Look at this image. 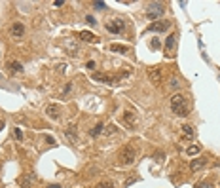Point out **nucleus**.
<instances>
[{"label": "nucleus", "mask_w": 220, "mask_h": 188, "mask_svg": "<svg viewBox=\"0 0 220 188\" xmlns=\"http://www.w3.org/2000/svg\"><path fill=\"white\" fill-rule=\"evenodd\" d=\"M171 110H173L178 118H186L188 116L190 106H188V101H186V97L182 93H175V95L171 97Z\"/></svg>", "instance_id": "obj_1"}, {"label": "nucleus", "mask_w": 220, "mask_h": 188, "mask_svg": "<svg viewBox=\"0 0 220 188\" xmlns=\"http://www.w3.org/2000/svg\"><path fill=\"white\" fill-rule=\"evenodd\" d=\"M121 166H131V163L137 160V150L131 146V145H125L124 148L120 150V156H118Z\"/></svg>", "instance_id": "obj_2"}, {"label": "nucleus", "mask_w": 220, "mask_h": 188, "mask_svg": "<svg viewBox=\"0 0 220 188\" xmlns=\"http://www.w3.org/2000/svg\"><path fill=\"white\" fill-rule=\"evenodd\" d=\"M163 12H165L163 4L152 2V4H148V8H146V17H148L150 21H156V19H159V17L163 15Z\"/></svg>", "instance_id": "obj_3"}, {"label": "nucleus", "mask_w": 220, "mask_h": 188, "mask_svg": "<svg viewBox=\"0 0 220 188\" xmlns=\"http://www.w3.org/2000/svg\"><path fill=\"white\" fill-rule=\"evenodd\" d=\"M124 29H125V21H121V19H114V21L106 23V31L112 34H121Z\"/></svg>", "instance_id": "obj_4"}, {"label": "nucleus", "mask_w": 220, "mask_h": 188, "mask_svg": "<svg viewBox=\"0 0 220 188\" xmlns=\"http://www.w3.org/2000/svg\"><path fill=\"white\" fill-rule=\"evenodd\" d=\"M121 122L125 124V127H137V124H139V118H137V114L133 112V110H125L124 112V116H121Z\"/></svg>", "instance_id": "obj_5"}, {"label": "nucleus", "mask_w": 220, "mask_h": 188, "mask_svg": "<svg viewBox=\"0 0 220 188\" xmlns=\"http://www.w3.org/2000/svg\"><path fill=\"white\" fill-rule=\"evenodd\" d=\"M46 114L50 116L51 120H59L61 114H63V106L61 105H55V103H50V105L46 106Z\"/></svg>", "instance_id": "obj_6"}, {"label": "nucleus", "mask_w": 220, "mask_h": 188, "mask_svg": "<svg viewBox=\"0 0 220 188\" xmlns=\"http://www.w3.org/2000/svg\"><path fill=\"white\" fill-rule=\"evenodd\" d=\"M148 80H150L152 84H161V82H163L161 67H152V68H148Z\"/></svg>", "instance_id": "obj_7"}, {"label": "nucleus", "mask_w": 220, "mask_h": 188, "mask_svg": "<svg viewBox=\"0 0 220 188\" xmlns=\"http://www.w3.org/2000/svg\"><path fill=\"white\" fill-rule=\"evenodd\" d=\"M169 27H171V21H156L148 27V31L150 32H165V31H169Z\"/></svg>", "instance_id": "obj_8"}, {"label": "nucleus", "mask_w": 220, "mask_h": 188, "mask_svg": "<svg viewBox=\"0 0 220 188\" xmlns=\"http://www.w3.org/2000/svg\"><path fill=\"white\" fill-rule=\"evenodd\" d=\"M91 80H93V82H101V84H112V82H116L114 76L105 74V72H93V74H91Z\"/></svg>", "instance_id": "obj_9"}, {"label": "nucleus", "mask_w": 220, "mask_h": 188, "mask_svg": "<svg viewBox=\"0 0 220 188\" xmlns=\"http://www.w3.org/2000/svg\"><path fill=\"white\" fill-rule=\"evenodd\" d=\"M10 32H12V36H13V38H21L23 34H25V25H23L21 21H15L13 25L10 27Z\"/></svg>", "instance_id": "obj_10"}, {"label": "nucleus", "mask_w": 220, "mask_h": 188, "mask_svg": "<svg viewBox=\"0 0 220 188\" xmlns=\"http://www.w3.org/2000/svg\"><path fill=\"white\" fill-rule=\"evenodd\" d=\"M108 52H112V53H129L131 48L125 46V44H108Z\"/></svg>", "instance_id": "obj_11"}, {"label": "nucleus", "mask_w": 220, "mask_h": 188, "mask_svg": "<svg viewBox=\"0 0 220 188\" xmlns=\"http://www.w3.org/2000/svg\"><path fill=\"white\" fill-rule=\"evenodd\" d=\"M175 46H177V32H173L171 36H167V40H165V53L171 55V52L175 50Z\"/></svg>", "instance_id": "obj_12"}, {"label": "nucleus", "mask_w": 220, "mask_h": 188, "mask_svg": "<svg viewBox=\"0 0 220 188\" xmlns=\"http://www.w3.org/2000/svg\"><path fill=\"white\" fill-rule=\"evenodd\" d=\"M65 133H66V137L72 141V143H78V141H80V135H78V127L76 126H68L65 129Z\"/></svg>", "instance_id": "obj_13"}, {"label": "nucleus", "mask_w": 220, "mask_h": 188, "mask_svg": "<svg viewBox=\"0 0 220 188\" xmlns=\"http://www.w3.org/2000/svg\"><path fill=\"white\" fill-rule=\"evenodd\" d=\"M180 135H182V139H184V141H192V139H193V135H195V131H193V127H192V126L184 124V126L180 127Z\"/></svg>", "instance_id": "obj_14"}, {"label": "nucleus", "mask_w": 220, "mask_h": 188, "mask_svg": "<svg viewBox=\"0 0 220 188\" xmlns=\"http://www.w3.org/2000/svg\"><path fill=\"white\" fill-rule=\"evenodd\" d=\"M34 181H36V177L29 173V175H25V177H21V179H19V186H21V188H32Z\"/></svg>", "instance_id": "obj_15"}, {"label": "nucleus", "mask_w": 220, "mask_h": 188, "mask_svg": "<svg viewBox=\"0 0 220 188\" xmlns=\"http://www.w3.org/2000/svg\"><path fill=\"white\" fill-rule=\"evenodd\" d=\"M205 163H207L205 158H195V160L190 161V169H192V171H199L201 167H205Z\"/></svg>", "instance_id": "obj_16"}, {"label": "nucleus", "mask_w": 220, "mask_h": 188, "mask_svg": "<svg viewBox=\"0 0 220 188\" xmlns=\"http://www.w3.org/2000/svg\"><path fill=\"white\" fill-rule=\"evenodd\" d=\"M8 68L12 70L13 74H17V72L21 74V72H23V65H21L19 61H13V59H12V61H8Z\"/></svg>", "instance_id": "obj_17"}, {"label": "nucleus", "mask_w": 220, "mask_h": 188, "mask_svg": "<svg viewBox=\"0 0 220 188\" xmlns=\"http://www.w3.org/2000/svg\"><path fill=\"white\" fill-rule=\"evenodd\" d=\"M80 40H84V42H95L97 36H95L93 32H89V31H82V32H80Z\"/></svg>", "instance_id": "obj_18"}, {"label": "nucleus", "mask_w": 220, "mask_h": 188, "mask_svg": "<svg viewBox=\"0 0 220 188\" xmlns=\"http://www.w3.org/2000/svg\"><path fill=\"white\" fill-rule=\"evenodd\" d=\"M103 129H105V126L99 122V124H97V126L89 131V135H91V137H97V135H101V133H103Z\"/></svg>", "instance_id": "obj_19"}, {"label": "nucleus", "mask_w": 220, "mask_h": 188, "mask_svg": "<svg viewBox=\"0 0 220 188\" xmlns=\"http://www.w3.org/2000/svg\"><path fill=\"white\" fill-rule=\"evenodd\" d=\"M199 150H201L199 145H192V146L186 148V154H188V156H195V154H199Z\"/></svg>", "instance_id": "obj_20"}, {"label": "nucleus", "mask_w": 220, "mask_h": 188, "mask_svg": "<svg viewBox=\"0 0 220 188\" xmlns=\"http://www.w3.org/2000/svg\"><path fill=\"white\" fill-rule=\"evenodd\" d=\"M193 188H214V184H213L211 181H203V182H198Z\"/></svg>", "instance_id": "obj_21"}, {"label": "nucleus", "mask_w": 220, "mask_h": 188, "mask_svg": "<svg viewBox=\"0 0 220 188\" xmlns=\"http://www.w3.org/2000/svg\"><path fill=\"white\" fill-rule=\"evenodd\" d=\"M97 188H114V182L112 181H101L97 184Z\"/></svg>", "instance_id": "obj_22"}, {"label": "nucleus", "mask_w": 220, "mask_h": 188, "mask_svg": "<svg viewBox=\"0 0 220 188\" xmlns=\"http://www.w3.org/2000/svg\"><path fill=\"white\" fill-rule=\"evenodd\" d=\"M103 133H105V135H114V133H116V126H108Z\"/></svg>", "instance_id": "obj_23"}, {"label": "nucleus", "mask_w": 220, "mask_h": 188, "mask_svg": "<svg viewBox=\"0 0 220 188\" xmlns=\"http://www.w3.org/2000/svg\"><path fill=\"white\" fill-rule=\"evenodd\" d=\"M178 86H180V84H178V80H177V78H173V80L169 82V87H171V89H178Z\"/></svg>", "instance_id": "obj_24"}, {"label": "nucleus", "mask_w": 220, "mask_h": 188, "mask_svg": "<svg viewBox=\"0 0 220 188\" xmlns=\"http://www.w3.org/2000/svg\"><path fill=\"white\" fill-rule=\"evenodd\" d=\"M13 135H15V139H19V141L23 139V131H21L19 127H15V129H13Z\"/></svg>", "instance_id": "obj_25"}, {"label": "nucleus", "mask_w": 220, "mask_h": 188, "mask_svg": "<svg viewBox=\"0 0 220 188\" xmlns=\"http://www.w3.org/2000/svg\"><path fill=\"white\" fill-rule=\"evenodd\" d=\"M46 143H47V145H51V146H55V145H57V143H55V139H53V137H50V135L46 137Z\"/></svg>", "instance_id": "obj_26"}, {"label": "nucleus", "mask_w": 220, "mask_h": 188, "mask_svg": "<svg viewBox=\"0 0 220 188\" xmlns=\"http://www.w3.org/2000/svg\"><path fill=\"white\" fill-rule=\"evenodd\" d=\"M95 8H97V10H105L106 4H105V2H95Z\"/></svg>", "instance_id": "obj_27"}, {"label": "nucleus", "mask_w": 220, "mask_h": 188, "mask_svg": "<svg viewBox=\"0 0 220 188\" xmlns=\"http://www.w3.org/2000/svg\"><path fill=\"white\" fill-rule=\"evenodd\" d=\"M135 181H137V177H131V179H129V181H125V184H124V186H125V188H127V186H131V184H133V182H135Z\"/></svg>", "instance_id": "obj_28"}, {"label": "nucleus", "mask_w": 220, "mask_h": 188, "mask_svg": "<svg viewBox=\"0 0 220 188\" xmlns=\"http://www.w3.org/2000/svg\"><path fill=\"white\" fill-rule=\"evenodd\" d=\"M150 48H159V40H158V38L150 42Z\"/></svg>", "instance_id": "obj_29"}, {"label": "nucleus", "mask_w": 220, "mask_h": 188, "mask_svg": "<svg viewBox=\"0 0 220 188\" xmlns=\"http://www.w3.org/2000/svg\"><path fill=\"white\" fill-rule=\"evenodd\" d=\"M156 158L161 161V158H163V152H159V150H158V152H154V160H156Z\"/></svg>", "instance_id": "obj_30"}, {"label": "nucleus", "mask_w": 220, "mask_h": 188, "mask_svg": "<svg viewBox=\"0 0 220 188\" xmlns=\"http://www.w3.org/2000/svg\"><path fill=\"white\" fill-rule=\"evenodd\" d=\"M86 21L89 23V25H95V19H93V15H87V17H86Z\"/></svg>", "instance_id": "obj_31"}, {"label": "nucleus", "mask_w": 220, "mask_h": 188, "mask_svg": "<svg viewBox=\"0 0 220 188\" xmlns=\"http://www.w3.org/2000/svg\"><path fill=\"white\" fill-rule=\"evenodd\" d=\"M86 67H87V68H95V61H87Z\"/></svg>", "instance_id": "obj_32"}, {"label": "nucleus", "mask_w": 220, "mask_h": 188, "mask_svg": "<svg viewBox=\"0 0 220 188\" xmlns=\"http://www.w3.org/2000/svg\"><path fill=\"white\" fill-rule=\"evenodd\" d=\"M65 4V0H55V2H53V6H63Z\"/></svg>", "instance_id": "obj_33"}, {"label": "nucleus", "mask_w": 220, "mask_h": 188, "mask_svg": "<svg viewBox=\"0 0 220 188\" xmlns=\"http://www.w3.org/2000/svg\"><path fill=\"white\" fill-rule=\"evenodd\" d=\"M66 68H68L66 65H61V67H59V72H66Z\"/></svg>", "instance_id": "obj_34"}, {"label": "nucleus", "mask_w": 220, "mask_h": 188, "mask_svg": "<svg viewBox=\"0 0 220 188\" xmlns=\"http://www.w3.org/2000/svg\"><path fill=\"white\" fill-rule=\"evenodd\" d=\"M47 188H61V186H59V184H50Z\"/></svg>", "instance_id": "obj_35"}, {"label": "nucleus", "mask_w": 220, "mask_h": 188, "mask_svg": "<svg viewBox=\"0 0 220 188\" xmlns=\"http://www.w3.org/2000/svg\"><path fill=\"white\" fill-rule=\"evenodd\" d=\"M0 129H4V122L2 120H0Z\"/></svg>", "instance_id": "obj_36"}]
</instances>
